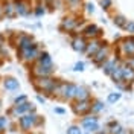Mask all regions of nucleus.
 Returning a JSON list of instances; mask_svg holds the SVG:
<instances>
[{"instance_id": "obj_25", "label": "nucleus", "mask_w": 134, "mask_h": 134, "mask_svg": "<svg viewBox=\"0 0 134 134\" xmlns=\"http://www.w3.org/2000/svg\"><path fill=\"white\" fill-rule=\"evenodd\" d=\"M25 102H27V96H26V94H20V96H17L15 99H14V104H15V105L25 104Z\"/></svg>"}, {"instance_id": "obj_13", "label": "nucleus", "mask_w": 134, "mask_h": 134, "mask_svg": "<svg viewBox=\"0 0 134 134\" xmlns=\"http://www.w3.org/2000/svg\"><path fill=\"white\" fill-rule=\"evenodd\" d=\"M85 46H87V41H85V38L84 37H75L73 40H72V49L75 50V52H79V53H82L84 50H85Z\"/></svg>"}, {"instance_id": "obj_1", "label": "nucleus", "mask_w": 134, "mask_h": 134, "mask_svg": "<svg viewBox=\"0 0 134 134\" xmlns=\"http://www.w3.org/2000/svg\"><path fill=\"white\" fill-rule=\"evenodd\" d=\"M57 85H58V81L53 79V78H50V76L35 78V81H34V87H35L37 92H40V93L44 92V93H47V94H53Z\"/></svg>"}, {"instance_id": "obj_17", "label": "nucleus", "mask_w": 134, "mask_h": 134, "mask_svg": "<svg viewBox=\"0 0 134 134\" xmlns=\"http://www.w3.org/2000/svg\"><path fill=\"white\" fill-rule=\"evenodd\" d=\"M90 98V93L85 87H76V93H75V98L73 99L76 100H88Z\"/></svg>"}, {"instance_id": "obj_29", "label": "nucleus", "mask_w": 134, "mask_h": 134, "mask_svg": "<svg viewBox=\"0 0 134 134\" xmlns=\"http://www.w3.org/2000/svg\"><path fill=\"white\" fill-rule=\"evenodd\" d=\"M99 3L104 9H110V6H111V0H100Z\"/></svg>"}, {"instance_id": "obj_2", "label": "nucleus", "mask_w": 134, "mask_h": 134, "mask_svg": "<svg viewBox=\"0 0 134 134\" xmlns=\"http://www.w3.org/2000/svg\"><path fill=\"white\" fill-rule=\"evenodd\" d=\"M14 6H15V12L17 15L20 17H29L32 14V9H31V3L29 0H12Z\"/></svg>"}, {"instance_id": "obj_36", "label": "nucleus", "mask_w": 134, "mask_h": 134, "mask_svg": "<svg viewBox=\"0 0 134 134\" xmlns=\"http://www.w3.org/2000/svg\"><path fill=\"white\" fill-rule=\"evenodd\" d=\"M3 18V8H2V5H0V20Z\"/></svg>"}, {"instance_id": "obj_7", "label": "nucleus", "mask_w": 134, "mask_h": 134, "mask_svg": "<svg viewBox=\"0 0 134 134\" xmlns=\"http://www.w3.org/2000/svg\"><path fill=\"white\" fill-rule=\"evenodd\" d=\"M81 125H82L84 130H87V133H93V131H98L99 130V124H98V117L96 116L84 117Z\"/></svg>"}, {"instance_id": "obj_19", "label": "nucleus", "mask_w": 134, "mask_h": 134, "mask_svg": "<svg viewBox=\"0 0 134 134\" xmlns=\"http://www.w3.org/2000/svg\"><path fill=\"white\" fill-rule=\"evenodd\" d=\"M122 79L124 81H133L134 79V69L131 66L122 67Z\"/></svg>"}, {"instance_id": "obj_9", "label": "nucleus", "mask_w": 134, "mask_h": 134, "mask_svg": "<svg viewBox=\"0 0 134 134\" xmlns=\"http://www.w3.org/2000/svg\"><path fill=\"white\" fill-rule=\"evenodd\" d=\"M27 111L35 113V107H34L32 104H29V102L20 104V105H14V108L11 110V113H12V114H15V116H23V114H26Z\"/></svg>"}, {"instance_id": "obj_20", "label": "nucleus", "mask_w": 134, "mask_h": 134, "mask_svg": "<svg viewBox=\"0 0 134 134\" xmlns=\"http://www.w3.org/2000/svg\"><path fill=\"white\" fill-rule=\"evenodd\" d=\"M124 50L128 55H134V38H130V40L124 41Z\"/></svg>"}, {"instance_id": "obj_35", "label": "nucleus", "mask_w": 134, "mask_h": 134, "mask_svg": "<svg viewBox=\"0 0 134 134\" xmlns=\"http://www.w3.org/2000/svg\"><path fill=\"white\" fill-rule=\"evenodd\" d=\"M66 2H69L70 5H75V3H79L81 0H66Z\"/></svg>"}, {"instance_id": "obj_14", "label": "nucleus", "mask_w": 134, "mask_h": 134, "mask_svg": "<svg viewBox=\"0 0 134 134\" xmlns=\"http://www.w3.org/2000/svg\"><path fill=\"white\" fill-rule=\"evenodd\" d=\"M100 32H102V31H100V29H99L96 25H87V26L82 29V37L94 38V37H98Z\"/></svg>"}, {"instance_id": "obj_24", "label": "nucleus", "mask_w": 134, "mask_h": 134, "mask_svg": "<svg viewBox=\"0 0 134 134\" xmlns=\"http://www.w3.org/2000/svg\"><path fill=\"white\" fill-rule=\"evenodd\" d=\"M67 134H82V131L78 125H72L67 128Z\"/></svg>"}, {"instance_id": "obj_31", "label": "nucleus", "mask_w": 134, "mask_h": 134, "mask_svg": "<svg viewBox=\"0 0 134 134\" xmlns=\"http://www.w3.org/2000/svg\"><path fill=\"white\" fill-rule=\"evenodd\" d=\"M85 8H87V12H90V14L94 12V5H93V3H87V5H85Z\"/></svg>"}, {"instance_id": "obj_18", "label": "nucleus", "mask_w": 134, "mask_h": 134, "mask_svg": "<svg viewBox=\"0 0 134 134\" xmlns=\"http://www.w3.org/2000/svg\"><path fill=\"white\" fill-rule=\"evenodd\" d=\"M3 85H5V88H6V90H17V88L20 87V82L17 81L15 78H12V76H8V78H5V81H3Z\"/></svg>"}, {"instance_id": "obj_30", "label": "nucleus", "mask_w": 134, "mask_h": 134, "mask_svg": "<svg viewBox=\"0 0 134 134\" xmlns=\"http://www.w3.org/2000/svg\"><path fill=\"white\" fill-rule=\"evenodd\" d=\"M84 63H76L75 64V67H73V70H75V72H82L84 70Z\"/></svg>"}, {"instance_id": "obj_10", "label": "nucleus", "mask_w": 134, "mask_h": 134, "mask_svg": "<svg viewBox=\"0 0 134 134\" xmlns=\"http://www.w3.org/2000/svg\"><path fill=\"white\" fill-rule=\"evenodd\" d=\"M38 55H40V49H38V44H37V43H34L32 47L26 50V52L23 53V55H21V57H20V58H23L25 61H35V59L38 58Z\"/></svg>"}, {"instance_id": "obj_34", "label": "nucleus", "mask_w": 134, "mask_h": 134, "mask_svg": "<svg viewBox=\"0 0 134 134\" xmlns=\"http://www.w3.org/2000/svg\"><path fill=\"white\" fill-rule=\"evenodd\" d=\"M125 29H130L131 32H134V23H130V25L125 26Z\"/></svg>"}, {"instance_id": "obj_8", "label": "nucleus", "mask_w": 134, "mask_h": 134, "mask_svg": "<svg viewBox=\"0 0 134 134\" xmlns=\"http://www.w3.org/2000/svg\"><path fill=\"white\" fill-rule=\"evenodd\" d=\"M53 73V67H44L41 64H35L32 69V75L35 78H44V76H50Z\"/></svg>"}, {"instance_id": "obj_32", "label": "nucleus", "mask_w": 134, "mask_h": 134, "mask_svg": "<svg viewBox=\"0 0 134 134\" xmlns=\"http://www.w3.org/2000/svg\"><path fill=\"white\" fill-rule=\"evenodd\" d=\"M55 113H57V114H64V113H66V110H64V108H59V107H57V108H55Z\"/></svg>"}, {"instance_id": "obj_22", "label": "nucleus", "mask_w": 134, "mask_h": 134, "mask_svg": "<svg viewBox=\"0 0 134 134\" xmlns=\"http://www.w3.org/2000/svg\"><path fill=\"white\" fill-rule=\"evenodd\" d=\"M34 14L37 17H41V15H44L46 14V9H44V6H43L41 3H38L37 6H35V11H34Z\"/></svg>"}, {"instance_id": "obj_23", "label": "nucleus", "mask_w": 134, "mask_h": 134, "mask_svg": "<svg viewBox=\"0 0 134 134\" xmlns=\"http://www.w3.org/2000/svg\"><path fill=\"white\" fill-rule=\"evenodd\" d=\"M102 108H104V104H102L100 100H94V104L92 105V110H90V111H93V113H98V111H100Z\"/></svg>"}, {"instance_id": "obj_4", "label": "nucleus", "mask_w": 134, "mask_h": 134, "mask_svg": "<svg viewBox=\"0 0 134 134\" xmlns=\"http://www.w3.org/2000/svg\"><path fill=\"white\" fill-rule=\"evenodd\" d=\"M37 117L38 116L35 113H32V114H23V116H20V119H18V125H20V128L23 131H27V130H31L35 125Z\"/></svg>"}, {"instance_id": "obj_37", "label": "nucleus", "mask_w": 134, "mask_h": 134, "mask_svg": "<svg viewBox=\"0 0 134 134\" xmlns=\"http://www.w3.org/2000/svg\"><path fill=\"white\" fill-rule=\"evenodd\" d=\"M98 134H107V133H105V131H99Z\"/></svg>"}, {"instance_id": "obj_6", "label": "nucleus", "mask_w": 134, "mask_h": 134, "mask_svg": "<svg viewBox=\"0 0 134 134\" xmlns=\"http://www.w3.org/2000/svg\"><path fill=\"white\" fill-rule=\"evenodd\" d=\"M72 108H73V111H75V114L84 116V114L90 113L92 104H90V100H76L75 104L72 105Z\"/></svg>"}, {"instance_id": "obj_16", "label": "nucleus", "mask_w": 134, "mask_h": 134, "mask_svg": "<svg viewBox=\"0 0 134 134\" xmlns=\"http://www.w3.org/2000/svg\"><path fill=\"white\" fill-rule=\"evenodd\" d=\"M37 63L41 64L44 67H53V63H52V57H50L47 52H40L38 58H37Z\"/></svg>"}, {"instance_id": "obj_21", "label": "nucleus", "mask_w": 134, "mask_h": 134, "mask_svg": "<svg viewBox=\"0 0 134 134\" xmlns=\"http://www.w3.org/2000/svg\"><path fill=\"white\" fill-rule=\"evenodd\" d=\"M114 25L119 26V27H125L126 26V20L124 15H116L114 17Z\"/></svg>"}, {"instance_id": "obj_33", "label": "nucleus", "mask_w": 134, "mask_h": 134, "mask_svg": "<svg viewBox=\"0 0 134 134\" xmlns=\"http://www.w3.org/2000/svg\"><path fill=\"white\" fill-rule=\"evenodd\" d=\"M37 100H38L40 104H44V102H46V98H44V96H40V94H38V96H37Z\"/></svg>"}, {"instance_id": "obj_15", "label": "nucleus", "mask_w": 134, "mask_h": 134, "mask_svg": "<svg viewBox=\"0 0 134 134\" xmlns=\"http://www.w3.org/2000/svg\"><path fill=\"white\" fill-rule=\"evenodd\" d=\"M100 46H102V43L98 41V40H92L90 43H87V46H85V53L88 55V57H94V53L100 49Z\"/></svg>"}, {"instance_id": "obj_26", "label": "nucleus", "mask_w": 134, "mask_h": 134, "mask_svg": "<svg viewBox=\"0 0 134 134\" xmlns=\"http://www.w3.org/2000/svg\"><path fill=\"white\" fill-rule=\"evenodd\" d=\"M120 131H122V126L119 125V124H111V130H110L111 134H119Z\"/></svg>"}, {"instance_id": "obj_11", "label": "nucleus", "mask_w": 134, "mask_h": 134, "mask_svg": "<svg viewBox=\"0 0 134 134\" xmlns=\"http://www.w3.org/2000/svg\"><path fill=\"white\" fill-rule=\"evenodd\" d=\"M107 55H108V47L107 46H100V49L94 53V57H93V61H94V64H98L100 66L102 63H105V59H107Z\"/></svg>"}, {"instance_id": "obj_28", "label": "nucleus", "mask_w": 134, "mask_h": 134, "mask_svg": "<svg viewBox=\"0 0 134 134\" xmlns=\"http://www.w3.org/2000/svg\"><path fill=\"white\" fill-rule=\"evenodd\" d=\"M6 125H8V119L5 116H0V131H2L3 128H6Z\"/></svg>"}, {"instance_id": "obj_3", "label": "nucleus", "mask_w": 134, "mask_h": 134, "mask_svg": "<svg viewBox=\"0 0 134 134\" xmlns=\"http://www.w3.org/2000/svg\"><path fill=\"white\" fill-rule=\"evenodd\" d=\"M81 23H82V20H76L73 17H64V18L61 20L59 31H63V32H72V31H75Z\"/></svg>"}, {"instance_id": "obj_39", "label": "nucleus", "mask_w": 134, "mask_h": 134, "mask_svg": "<svg viewBox=\"0 0 134 134\" xmlns=\"http://www.w3.org/2000/svg\"><path fill=\"white\" fill-rule=\"evenodd\" d=\"M0 107H2V102H0Z\"/></svg>"}, {"instance_id": "obj_12", "label": "nucleus", "mask_w": 134, "mask_h": 134, "mask_svg": "<svg viewBox=\"0 0 134 134\" xmlns=\"http://www.w3.org/2000/svg\"><path fill=\"white\" fill-rule=\"evenodd\" d=\"M2 8H3V17H6V18H15L17 17L15 6L12 2H3Z\"/></svg>"}, {"instance_id": "obj_38", "label": "nucleus", "mask_w": 134, "mask_h": 134, "mask_svg": "<svg viewBox=\"0 0 134 134\" xmlns=\"http://www.w3.org/2000/svg\"><path fill=\"white\" fill-rule=\"evenodd\" d=\"M82 134H92V133H82Z\"/></svg>"}, {"instance_id": "obj_5", "label": "nucleus", "mask_w": 134, "mask_h": 134, "mask_svg": "<svg viewBox=\"0 0 134 134\" xmlns=\"http://www.w3.org/2000/svg\"><path fill=\"white\" fill-rule=\"evenodd\" d=\"M17 44H18V55L21 57L26 50L32 47V44H34L32 35H20V38H18Z\"/></svg>"}, {"instance_id": "obj_27", "label": "nucleus", "mask_w": 134, "mask_h": 134, "mask_svg": "<svg viewBox=\"0 0 134 134\" xmlns=\"http://www.w3.org/2000/svg\"><path fill=\"white\" fill-rule=\"evenodd\" d=\"M120 99V93H111L108 94V102H116Z\"/></svg>"}]
</instances>
